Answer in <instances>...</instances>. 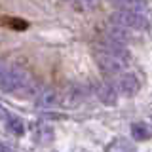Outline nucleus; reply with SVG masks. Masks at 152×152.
I'll list each match as a JSON object with an SVG mask.
<instances>
[{
    "mask_svg": "<svg viewBox=\"0 0 152 152\" xmlns=\"http://www.w3.org/2000/svg\"><path fill=\"white\" fill-rule=\"evenodd\" d=\"M6 127H8V131H12L17 137L25 133V124H23V120L19 116H13V114H10L6 118Z\"/></svg>",
    "mask_w": 152,
    "mask_h": 152,
    "instance_id": "obj_10",
    "label": "nucleus"
},
{
    "mask_svg": "<svg viewBox=\"0 0 152 152\" xmlns=\"http://www.w3.org/2000/svg\"><path fill=\"white\" fill-rule=\"evenodd\" d=\"M0 152H13V150L10 148L8 145H4V142H0Z\"/></svg>",
    "mask_w": 152,
    "mask_h": 152,
    "instance_id": "obj_12",
    "label": "nucleus"
},
{
    "mask_svg": "<svg viewBox=\"0 0 152 152\" xmlns=\"http://www.w3.org/2000/svg\"><path fill=\"white\" fill-rule=\"evenodd\" d=\"M95 57H97L99 69H101L104 74H122L124 69H126V63H122L120 59H116L114 55L107 53V51H103V50H99Z\"/></svg>",
    "mask_w": 152,
    "mask_h": 152,
    "instance_id": "obj_4",
    "label": "nucleus"
},
{
    "mask_svg": "<svg viewBox=\"0 0 152 152\" xmlns=\"http://www.w3.org/2000/svg\"><path fill=\"white\" fill-rule=\"evenodd\" d=\"M34 139L38 142H51L53 141V129H51L48 124H38L34 127Z\"/></svg>",
    "mask_w": 152,
    "mask_h": 152,
    "instance_id": "obj_8",
    "label": "nucleus"
},
{
    "mask_svg": "<svg viewBox=\"0 0 152 152\" xmlns=\"http://www.w3.org/2000/svg\"><path fill=\"white\" fill-rule=\"evenodd\" d=\"M116 4L118 10H131V12H139L146 15V2L145 0H110Z\"/></svg>",
    "mask_w": 152,
    "mask_h": 152,
    "instance_id": "obj_7",
    "label": "nucleus"
},
{
    "mask_svg": "<svg viewBox=\"0 0 152 152\" xmlns=\"http://www.w3.org/2000/svg\"><path fill=\"white\" fill-rule=\"evenodd\" d=\"M116 91H118V95H124V97H135L141 91L139 78L133 72H122L120 78H118V84H116Z\"/></svg>",
    "mask_w": 152,
    "mask_h": 152,
    "instance_id": "obj_3",
    "label": "nucleus"
},
{
    "mask_svg": "<svg viewBox=\"0 0 152 152\" xmlns=\"http://www.w3.org/2000/svg\"><path fill=\"white\" fill-rule=\"evenodd\" d=\"M110 21L114 27L124 31H145L148 28V19L145 13L131 12V10H116L110 15Z\"/></svg>",
    "mask_w": 152,
    "mask_h": 152,
    "instance_id": "obj_1",
    "label": "nucleus"
},
{
    "mask_svg": "<svg viewBox=\"0 0 152 152\" xmlns=\"http://www.w3.org/2000/svg\"><path fill=\"white\" fill-rule=\"evenodd\" d=\"M131 137L135 141H148L150 139V127L145 122L131 124Z\"/></svg>",
    "mask_w": 152,
    "mask_h": 152,
    "instance_id": "obj_9",
    "label": "nucleus"
},
{
    "mask_svg": "<svg viewBox=\"0 0 152 152\" xmlns=\"http://www.w3.org/2000/svg\"><path fill=\"white\" fill-rule=\"evenodd\" d=\"M95 93H97L99 101L108 104V107H114V104L118 103V91L116 88L110 84V82H103V84H97V89H95Z\"/></svg>",
    "mask_w": 152,
    "mask_h": 152,
    "instance_id": "obj_6",
    "label": "nucleus"
},
{
    "mask_svg": "<svg viewBox=\"0 0 152 152\" xmlns=\"http://www.w3.org/2000/svg\"><path fill=\"white\" fill-rule=\"evenodd\" d=\"M4 70H6V65H4V61L0 59V76H2V72H4Z\"/></svg>",
    "mask_w": 152,
    "mask_h": 152,
    "instance_id": "obj_13",
    "label": "nucleus"
},
{
    "mask_svg": "<svg viewBox=\"0 0 152 152\" xmlns=\"http://www.w3.org/2000/svg\"><path fill=\"white\" fill-rule=\"evenodd\" d=\"M8 116H10V112H8L6 108L2 107V103H0V122H2V120L6 122V118H8Z\"/></svg>",
    "mask_w": 152,
    "mask_h": 152,
    "instance_id": "obj_11",
    "label": "nucleus"
},
{
    "mask_svg": "<svg viewBox=\"0 0 152 152\" xmlns=\"http://www.w3.org/2000/svg\"><path fill=\"white\" fill-rule=\"evenodd\" d=\"M36 107L40 108H55L63 107V91L55 88H46L36 95Z\"/></svg>",
    "mask_w": 152,
    "mask_h": 152,
    "instance_id": "obj_5",
    "label": "nucleus"
},
{
    "mask_svg": "<svg viewBox=\"0 0 152 152\" xmlns=\"http://www.w3.org/2000/svg\"><path fill=\"white\" fill-rule=\"evenodd\" d=\"M28 84V72L19 66L6 69L0 76V91L2 93H15Z\"/></svg>",
    "mask_w": 152,
    "mask_h": 152,
    "instance_id": "obj_2",
    "label": "nucleus"
}]
</instances>
